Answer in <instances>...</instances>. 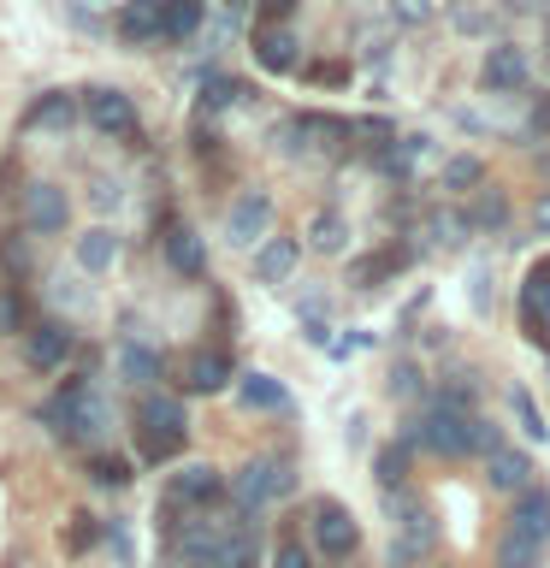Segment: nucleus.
I'll return each mask as SVG.
<instances>
[{"label":"nucleus","instance_id":"obj_1","mask_svg":"<svg viewBox=\"0 0 550 568\" xmlns=\"http://www.w3.org/2000/svg\"><path fill=\"white\" fill-rule=\"evenodd\" d=\"M136 433H142V456H149V462L184 456V444H190L184 403H177V397H142L136 403Z\"/></svg>","mask_w":550,"mask_h":568},{"label":"nucleus","instance_id":"obj_2","mask_svg":"<svg viewBox=\"0 0 550 568\" xmlns=\"http://www.w3.org/2000/svg\"><path fill=\"white\" fill-rule=\"evenodd\" d=\"M550 539V497L544 491H527L509 515V539H503V568H532L539 545Z\"/></svg>","mask_w":550,"mask_h":568},{"label":"nucleus","instance_id":"obj_3","mask_svg":"<svg viewBox=\"0 0 550 568\" xmlns=\"http://www.w3.org/2000/svg\"><path fill=\"white\" fill-rule=\"evenodd\" d=\"M42 420L53 426V438L83 444V438H95V426H101V403L89 397L83 379H71L65 390H53V397L42 403Z\"/></svg>","mask_w":550,"mask_h":568},{"label":"nucleus","instance_id":"obj_4","mask_svg":"<svg viewBox=\"0 0 550 568\" xmlns=\"http://www.w3.org/2000/svg\"><path fill=\"white\" fill-rule=\"evenodd\" d=\"M314 545L326 550L332 562H344V557H355V545H361V527L349 521L344 504H319L314 509Z\"/></svg>","mask_w":550,"mask_h":568},{"label":"nucleus","instance_id":"obj_5","mask_svg":"<svg viewBox=\"0 0 550 568\" xmlns=\"http://www.w3.org/2000/svg\"><path fill=\"white\" fill-rule=\"evenodd\" d=\"M83 113H89V124H95V131H106V136H136V106H131V95H124V89H89V95H83Z\"/></svg>","mask_w":550,"mask_h":568},{"label":"nucleus","instance_id":"obj_6","mask_svg":"<svg viewBox=\"0 0 550 568\" xmlns=\"http://www.w3.org/2000/svg\"><path fill=\"white\" fill-rule=\"evenodd\" d=\"M65 355H71V326H60V320H35V326H24V362L35 373L65 367Z\"/></svg>","mask_w":550,"mask_h":568},{"label":"nucleus","instance_id":"obj_7","mask_svg":"<svg viewBox=\"0 0 550 568\" xmlns=\"http://www.w3.org/2000/svg\"><path fill=\"white\" fill-rule=\"evenodd\" d=\"M415 438L426 444V450H438V456H461V450H473V420L450 415V408H432Z\"/></svg>","mask_w":550,"mask_h":568},{"label":"nucleus","instance_id":"obj_8","mask_svg":"<svg viewBox=\"0 0 550 568\" xmlns=\"http://www.w3.org/2000/svg\"><path fill=\"white\" fill-rule=\"evenodd\" d=\"M225 497V474L220 468H202V462H190V468H177L172 474V504L184 509V504H220Z\"/></svg>","mask_w":550,"mask_h":568},{"label":"nucleus","instance_id":"obj_9","mask_svg":"<svg viewBox=\"0 0 550 568\" xmlns=\"http://www.w3.org/2000/svg\"><path fill=\"white\" fill-rule=\"evenodd\" d=\"M65 220H71V202H65L60 184H30L24 190V225L30 231H65Z\"/></svg>","mask_w":550,"mask_h":568},{"label":"nucleus","instance_id":"obj_10","mask_svg":"<svg viewBox=\"0 0 550 568\" xmlns=\"http://www.w3.org/2000/svg\"><path fill=\"white\" fill-rule=\"evenodd\" d=\"M273 225V202H266L261 190H248V195H237V207H231V220H225V231H231V243H255L261 231Z\"/></svg>","mask_w":550,"mask_h":568},{"label":"nucleus","instance_id":"obj_11","mask_svg":"<svg viewBox=\"0 0 550 568\" xmlns=\"http://www.w3.org/2000/svg\"><path fill=\"white\" fill-rule=\"evenodd\" d=\"M284 491H291V474L273 468V462H255V468L237 474V504H248V509L266 504V497H284Z\"/></svg>","mask_w":550,"mask_h":568},{"label":"nucleus","instance_id":"obj_12","mask_svg":"<svg viewBox=\"0 0 550 568\" xmlns=\"http://www.w3.org/2000/svg\"><path fill=\"white\" fill-rule=\"evenodd\" d=\"M166 261H172L184 278H202V273H207V248H202V237H195L190 225H172V231H166Z\"/></svg>","mask_w":550,"mask_h":568},{"label":"nucleus","instance_id":"obj_13","mask_svg":"<svg viewBox=\"0 0 550 568\" xmlns=\"http://www.w3.org/2000/svg\"><path fill=\"white\" fill-rule=\"evenodd\" d=\"M184 385H190V390H225V385H231V355H225V349H202V355H190Z\"/></svg>","mask_w":550,"mask_h":568},{"label":"nucleus","instance_id":"obj_14","mask_svg":"<svg viewBox=\"0 0 550 568\" xmlns=\"http://www.w3.org/2000/svg\"><path fill=\"white\" fill-rule=\"evenodd\" d=\"M237 397H243V408H266V415L291 408V390H284L273 373H243V379H237Z\"/></svg>","mask_w":550,"mask_h":568},{"label":"nucleus","instance_id":"obj_15","mask_svg":"<svg viewBox=\"0 0 550 568\" xmlns=\"http://www.w3.org/2000/svg\"><path fill=\"white\" fill-rule=\"evenodd\" d=\"M202 24V0H160V42H190Z\"/></svg>","mask_w":550,"mask_h":568},{"label":"nucleus","instance_id":"obj_16","mask_svg":"<svg viewBox=\"0 0 550 568\" xmlns=\"http://www.w3.org/2000/svg\"><path fill=\"white\" fill-rule=\"evenodd\" d=\"M521 308H527V326L544 332L550 326V266H532L527 284H521Z\"/></svg>","mask_w":550,"mask_h":568},{"label":"nucleus","instance_id":"obj_17","mask_svg":"<svg viewBox=\"0 0 550 568\" xmlns=\"http://www.w3.org/2000/svg\"><path fill=\"white\" fill-rule=\"evenodd\" d=\"M296 255H302V248H296V237H273V243H266L261 255H255V278H261V284H278V278H291Z\"/></svg>","mask_w":550,"mask_h":568},{"label":"nucleus","instance_id":"obj_18","mask_svg":"<svg viewBox=\"0 0 550 568\" xmlns=\"http://www.w3.org/2000/svg\"><path fill=\"white\" fill-rule=\"evenodd\" d=\"M119 36L124 42H160V0H131L119 18Z\"/></svg>","mask_w":550,"mask_h":568},{"label":"nucleus","instance_id":"obj_19","mask_svg":"<svg viewBox=\"0 0 550 568\" xmlns=\"http://www.w3.org/2000/svg\"><path fill=\"white\" fill-rule=\"evenodd\" d=\"M255 60L266 71H296V36L291 30H261L255 36Z\"/></svg>","mask_w":550,"mask_h":568},{"label":"nucleus","instance_id":"obj_20","mask_svg":"<svg viewBox=\"0 0 550 568\" xmlns=\"http://www.w3.org/2000/svg\"><path fill=\"white\" fill-rule=\"evenodd\" d=\"M486 83H491V89H521V83H527L521 48H491V53H486Z\"/></svg>","mask_w":550,"mask_h":568},{"label":"nucleus","instance_id":"obj_21","mask_svg":"<svg viewBox=\"0 0 550 568\" xmlns=\"http://www.w3.org/2000/svg\"><path fill=\"white\" fill-rule=\"evenodd\" d=\"M113 255H119V237L106 225H95V231H83V237H78V261L89 266V273H106Z\"/></svg>","mask_w":550,"mask_h":568},{"label":"nucleus","instance_id":"obj_22","mask_svg":"<svg viewBox=\"0 0 550 568\" xmlns=\"http://www.w3.org/2000/svg\"><path fill=\"white\" fill-rule=\"evenodd\" d=\"M207 562L213 568H261V550H255L248 532H237V539H220V550H213Z\"/></svg>","mask_w":550,"mask_h":568},{"label":"nucleus","instance_id":"obj_23","mask_svg":"<svg viewBox=\"0 0 550 568\" xmlns=\"http://www.w3.org/2000/svg\"><path fill=\"white\" fill-rule=\"evenodd\" d=\"M24 326H30V302H24V291H18V284H0V332L18 337Z\"/></svg>","mask_w":550,"mask_h":568},{"label":"nucleus","instance_id":"obj_24","mask_svg":"<svg viewBox=\"0 0 550 568\" xmlns=\"http://www.w3.org/2000/svg\"><path fill=\"white\" fill-rule=\"evenodd\" d=\"M527 474H532V468H527V456H515V450H497V456H491V486H497V491L527 486Z\"/></svg>","mask_w":550,"mask_h":568},{"label":"nucleus","instance_id":"obj_25","mask_svg":"<svg viewBox=\"0 0 550 568\" xmlns=\"http://www.w3.org/2000/svg\"><path fill=\"white\" fill-rule=\"evenodd\" d=\"M71 113H78L71 95H65V89H53V95H42L30 106V124H71Z\"/></svg>","mask_w":550,"mask_h":568},{"label":"nucleus","instance_id":"obj_26","mask_svg":"<svg viewBox=\"0 0 550 568\" xmlns=\"http://www.w3.org/2000/svg\"><path fill=\"white\" fill-rule=\"evenodd\" d=\"M237 95H243V83H237V78H225V71L202 83V106H207V113H220V106H231Z\"/></svg>","mask_w":550,"mask_h":568},{"label":"nucleus","instance_id":"obj_27","mask_svg":"<svg viewBox=\"0 0 550 568\" xmlns=\"http://www.w3.org/2000/svg\"><path fill=\"white\" fill-rule=\"evenodd\" d=\"M119 362H124V373H131V379H160V355H149L142 344H124Z\"/></svg>","mask_w":550,"mask_h":568},{"label":"nucleus","instance_id":"obj_28","mask_svg":"<svg viewBox=\"0 0 550 568\" xmlns=\"http://www.w3.org/2000/svg\"><path fill=\"white\" fill-rule=\"evenodd\" d=\"M89 474H95L101 486H131V462H124V456H95V462H89Z\"/></svg>","mask_w":550,"mask_h":568},{"label":"nucleus","instance_id":"obj_29","mask_svg":"<svg viewBox=\"0 0 550 568\" xmlns=\"http://www.w3.org/2000/svg\"><path fill=\"white\" fill-rule=\"evenodd\" d=\"M314 248H326V255L344 248V220H337V213H319L314 220Z\"/></svg>","mask_w":550,"mask_h":568},{"label":"nucleus","instance_id":"obj_30","mask_svg":"<svg viewBox=\"0 0 550 568\" xmlns=\"http://www.w3.org/2000/svg\"><path fill=\"white\" fill-rule=\"evenodd\" d=\"M515 415H521V426H527V438H544V433H550V426L539 420V408H532V397H527V390H515Z\"/></svg>","mask_w":550,"mask_h":568},{"label":"nucleus","instance_id":"obj_31","mask_svg":"<svg viewBox=\"0 0 550 568\" xmlns=\"http://www.w3.org/2000/svg\"><path fill=\"white\" fill-rule=\"evenodd\" d=\"M444 184H450V190L479 184V160H450V166H444Z\"/></svg>","mask_w":550,"mask_h":568},{"label":"nucleus","instance_id":"obj_32","mask_svg":"<svg viewBox=\"0 0 550 568\" xmlns=\"http://www.w3.org/2000/svg\"><path fill=\"white\" fill-rule=\"evenodd\" d=\"M403 468H408L403 450H385V456H379V479H385V486H403Z\"/></svg>","mask_w":550,"mask_h":568},{"label":"nucleus","instance_id":"obj_33","mask_svg":"<svg viewBox=\"0 0 550 568\" xmlns=\"http://www.w3.org/2000/svg\"><path fill=\"white\" fill-rule=\"evenodd\" d=\"M71 550H89L95 545V515H78V521H71V539H65Z\"/></svg>","mask_w":550,"mask_h":568},{"label":"nucleus","instance_id":"obj_34","mask_svg":"<svg viewBox=\"0 0 550 568\" xmlns=\"http://www.w3.org/2000/svg\"><path fill=\"white\" fill-rule=\"evenodd\" d=\"M273 568H308V550H302L296 539H284V545H278V557H273Z\"/></svg>","mask_w":550,"mask_h":568},{"label":"nucleus","instance_id":"obj_35","mask_svg":"<svg viewBox=\"0 0 550 568\" xmlns=\"http://www.w3.org/2000/svg\"><path fill=\"white\" fill-rule=\"evenodd\" d=\"M397 18L403 24H426V18H432V0H397Z\"/></svg>","mask_w":550,"mask_h":568},{"label":"nucleus","instance_id":"obj_36","mask_svg":"<svg viewBox=\"0 0 550 568\" xmlns=\"http://www.w3.org/2000/svg\"><path fill=\"white\" fill-rule=\"evenodd\" d=\"M479 225H503V195H486V202H479Z\"/></svg>","mask_w":550,"mask_h":568},{"label":"nucleus","instance_id":"obj_37","mask_svg":"<svg viewBox=\"0 0 550 568\" xmlns=\"http://www.w3.org/2000/svg\"><path fill=\"white\" fill-rule=\"evenodd\" d=\"M261 7H266V18H284V12L296 7V0H261Z\"/></svg>","mask_w":550,"mask_h":568},{"label":"nucleus","instance_id":"obj_38","mask_svg":"<svg viewBox=\"0 0 550 568\" xmlns=\"http://www.w3.org/2000/svg\"><path fill=\"white\" fill-rule=\"evenodd\" d=\"M539 231H544V237H550V195H544V202H539Z\"/></svg>","mask_w":550,"mask_h":568}]
</instances>
